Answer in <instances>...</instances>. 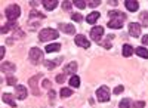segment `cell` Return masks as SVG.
Here are the masks:
<instances>
[{
    "label": "cell",
    "instance_id": "22",
    "mask_svg": "<svg viewBox=\"0 0 148 108\" xmlns=\"http://www.w3.org/2000/svg\"><path fill=\"white\" fill-rule=\"evenodd\" d=\"M135 52H136V55H138V56H141V58H144V59H147V58H148V51L145 49V47H138V49L135 51Z\"/></svg>",
    "mask_w": 148,
    "mask_h": 108
},
{
    "label": "cell",
    "instance_id": "33",
    "mask_svg": "<svg viewBox=\"0 0 148 108\" xmlns=\"http://www.w3.org/2000/svg\"><path fill=\"white\" fill-rule=\"evenodd\" d=\"M56 81H58V83H64V81H65V76H64V74L56 76Z\"/></svg>",
    "mask_w": 148,
    "mask_h": 108
},
{
    "label": "cell",
    "instance_id": "8",
    "mask_svg": "<svg viewBox=\"0 0 148 108\" xmlns=\"http://www.w3.org/2000/svg\"><path fill=\"white\" fill-rule=\"evenodd\" d=\"M15 96H16L18 99H25V98H27V89H25V86L16 85V86H15Z\"/></svg>",
    "mask_w": 148,
    "mask_h": 108
},
{
    "label": "cell",
    "instance_id": "15",
    "mask_svg": "<svg viewBox=\"0 0 148 108\" xmlns=\"http://www.w3.org/2000/svg\"><path fill=\"white\" fill-rule=\"evenodd\" d=\"M16 28V22L15 21H9L6 25L2 27V33H8V31H12V30H15Z\"/></svg>",
    "mask_w": 148,
    "mask_h": 108
},
{
    "label": "cell",
    "instance_id": "14",
    "mask_svg": "<svg viewBox=\"0 0 148 108\" xmlns=\"http://www.w3.org/2000/svg\"><path fill=\"white\" fill-rule=\"evenodd\" d=\"M2 71H3V73H14V71H15V65L12 62H3L2 64Z\"/></svg>",
    "mask_w": 148,
    "mask_h": 108
},
{
    "label": "cell",
    "instance_id": "39",
    "mask_svg": "<svg viewBox=\"0 0 148 108\" xmlns=\"http://www.w3.org/2000/svg\"><path fill=\"white\" fill-rule=\"evenodd\" d=\"M5 52H6V51H5V47L2 46V49H0V58H3V56H5Z\"/></svg>",
    "mask_w": 148,
    "mask_h": 108
},
{
    "label": "cell",
    "instance_id": "6",
    "mask_svg": "<svg viewBox=\"0 0 148 108\" xmlns=\"http://www.w3.org/2000/svg\"><path fill=\"white\" fill-rule=\"evenodd\" d=\"M40 77H42L40 74H37V76H34V77H31V79L28 80V83H30V87L33 89V93L36 95V96H39V95H40L39 87H37V80H39Z\"/></svg>",
    "mask_w": 148,
    "mask_h": 108
},
{
    "label": "cell",
    "instance_id": "10",
    "mask_svg": "<svg viewBox=\"0 0 148 108\" xmlns=\"http://www.w3.org/2000/svg\"><path fill=\"white\" fill-rule=\"evenodd\" d=\"M129 33L133 36V37H138V36L141 34V25L136 22H130L129 24Z\"/></svg>",
    "mask_w": 148,
    "mask_h": 108
},
{
    "label": "cell",
    "instance_id": "4",
    "mask_svg": "<svg viewBox=\"0 0 148 108\" xmlns=\"http://www.w3.org/2000/svg\"><path fill=\"white\" fill-rule=\"evenodd\" d=\"M43 58V52L39 49V47H33L30 51V59L33 61V64H39Z\"/></svg>",
    "mask_w": 148,
    "mask_h": 108
},
{
    "label": "cell",
    "instance_id": "26",
    "mask_svg": "<svg viewBox=\"0 0 148 108\" xmlns=\"http://www.w3.org/2000/svg\"><path fill=\"white\" fill-rule=\"evenodd\" d=\"M71 89H68V87H62L61 89V96L62 98H68V96H71Z\"/></svg>",
    "mask_w": 148,
    "mask_h": 108
},
{
    "label": "cell",
    "instance_id": "1",
    "mask_svg": "<svg viewBox=\"0 0 148 108\" xmlns=\"http://www.w3.org/2000/svg\"><path fill=\"white\" fill-rule=\"evenodd\" d=\"M58 36H59V33H58L56 30H53V28H45V30H42V31L39 33V39H40L42 42H47V40H55V39H58Z\"/></svg>",
    "mask_w": 148,
    "mask_h": 108
},
{
    "label": "cell",
    "instance_id": "27",
    "mask_svg": "<svg viewBox=\"0 0 148 108\" xmlns=\"http://www.w3.org/2000/svg\"><path fill=\"white\" fill-rule=\"evenodd\" d=\"M139 19L142 21V24L145 27H148V14H147V12H142V14L139 15Z\"/></svg>",
    "mask_w": 148,
    "mask_h": 108
},
{
    "label": "cell",
    "instance_id": "34",
    "mask_svg": "<svg viewBox=\"0 0 148 108\" xmlns=\"http://www.w3.org/2000/svg\"><path fill=\"white\" fill-rule=\"evenodd\" d=\"M133 107H135V108H144V107H145V102H144V101H138Z\"/></svg>",
    "mask_w": 148,
    "mask_h": 108
},
{
    "label": "cell",
    "instance_id": "13",
    "mask_svg": "<svg viewBox=\"0 0 148 108\" xmlns=\"http://www.w3.org/2000/svg\"><path fill=\"white\" fill-rule=\"evenodd\" d=\"M43 6H45V9H47V10H53V9L58 6V2H56V0H45Z\"/></svg>",
    "mask_w": 148,
    "mask_h": 108
},
{
    "label": "cell",
    "instance_id": "20",
    "mask_svg": "<svg viewBox=\"0 0 148 108\" xmlns=\"http://www.w3.org/2000/svg\"><path fill=\"white\" fill-rule=\"evenodd\" d=\"M132 53H133V47L130 44L123 46V56H132Z\"/></svg>",
    "mask_w": 148,
    "mask_h": 108
},
{
    "label": "cell",
    "instance_id": "12",
    "mask_svg": "<svg viewBox=\"0 0 148 108\" xmlns=\"http://www.w3.org/2000/svg\"><path fill=\"white\" fill-rule=\"evenodd\" d=\"M108 15H110V18H119L120 21H125L127 18L126 14H121V12H117V10H110Z\"/></svg>",
    "mask_w": 148,
    "mask_h": 108
},
{
    "label": "cell",
    "instance_id": "9",
    "mask_svg": "<svg viewBox=\"0 0 148 108\" xmlns=\"http://www.w3.org/2000/svg\"><path fill=\"white\" fill-rule=\"evenodd\" d=\"M74 42H76V44L84 47V49H88V47L90 46V43L86 40V37H84L83 34H77V36H76V39H74Z\"/></svg>",
    "mask_w": 148,
    "mask_h": 108
},
{
    "label": "cell",
    "instance_id": "11",
    "mask_svg": "<svg viewBox=\"0 0 148 108\" xmlns=\"http://www.w3.org/2000/svg\"><path fill=\"white\" fill-rule=\"evenodd\" d=\"M125 6H126V9H129L130 12H136L138 8H139V3L135 2V0H126V2H125Z\"/></svg>",
    "mask_w": 148,
    "mask_h": 108
},
{
    "label": "cell",
    "instance_id": "37",
    "mask_svg": "<svg viewBox=\"0 0 148 108\" xmlns=\"http://www.w3.org/2000/svg\"><path fill=\"white\" fill-rule=\"evenodd\" d=\"M99 3H101L99 0H93V2H89V6H90V8H95V6H98Z\"/></svg>",
    "mask_w": 148,
    "mask_h": 108
},
{
    "label": "cell",
    "instance_id": "25",
    "mask_svg": "<svg viewBox=\"0 0 148 108\" xmlns=\"http://www.w3.org/2000/svg\"><path fill=\"white\" fill-rule=\"evenodd\" d=\"M70 85H71L73 87H79V86H80V79H79L77 76H73V77L70 79Z\"/></svg>",
    "mask_w": 148,
    "mask_h": 108
},
{
    "label": "cell",
    "instance_id": "23",
    "mask_svg": "<svg viewBox=\"0 0 148 108\" xmlns=\"http://www.w3.org/2000/svg\"><path fill=\"white\" fill-rule=\"evenodd\" d=\"M119 107H120V108H132L133 105H132V101L126 98V99H121V101H120Z\"/></svg>",
    "mask_w": 148,
    "mask_h": 108
},
{
    "label": "cell",
    "instance_id": "17",
    "mask_svg": "<svg viewBox=\"0 0 148 108\" xmlns=\"http://www.w3.org/2000/svg\"><path fill=\"white\" fill-rule=\"evenodd\" d=\"M2 99H3V102L9 104L10 107H16V104H15V101H14V96H12V95H9V93H5L3 96H2Z\"/></svg>",
    "mask_w": 148,
    "mask_h": 108
},
{
    "label": "cell",
    "instance_id": "40",
    "mask_svg": "<svg viewBox=\"0 0 148 108\" xmlns=\"http://www.w3.org/2000/svg\"><path fill=\"white\" fill-rule=\"evenodd\" d=\"M43 86H45V87H49V86H51V83H49V81H45V80H43Z\"/></svg>",
    "mask_w": 148,
    "mask_h": 108
},
{
    "label": "cell",
    "instance_id": "36",
    "mask_svg": "<svg viewBox=\"0 0 148 108\" xmlns=\"http://www.w3.org/2000/svg\"><path fill=\"white\" fill-rule=\"evenodd\" d=\"M62 8H64V9H67V10H68V9H71V2H62Z\"/></svg>",
    "mask_w": 148,
    "mask_h": 108
},
{
    "label": "cell",
    "instance_id": "2",
    "mask_svg": "<svg viewBox=\"0 0 148 108\" xmlns=\"http://www.w3.org/2000/svg\"><path fill=\"white\" fill-rule=\"evenodd\" d=\"M19 15H21V8L16 6V5H12V6H9V8L6 9V16H8L9 21H15V19H18Z\"/></svg>",
    "mask_w": 148,
    "mask_h": 108
},
{
    "label": "cell",
    "instance_id": "3",
    "mask_svg": "<svg viewBox=\"0 0 148 108\" xmlns=\"http://www.w3.org/2000/svg\"><path fill=\"white\" fill-rule=\"evenodd\" d=\"M96 96L99 102H108L110 101V89L107 86H101L96 92Z\"/></svg>",
    "mask_w": 148,
    "mask_h": 108
},
{
    "label": "cell",
    "instance_id": "16",
    "mask_svg": "<svg viewBox=\"0 0 148 108\" xmlns=\"http://www.w3.org/2000/svg\"><path fill=\"white\" fill-rule=\"evenodd\" d=\"M64 71H65V73H70V74H74V73L77 71V64H76V62H70V64H67L65 68H64Z\"/></svg>",
    "mask_w": 148,
    "mask_h": 108
},
{
    "label": "cell",
    "instance_id": "30",
    "mask_svg": "<svg viewBox=\"0 0 148 108\" xmlns=\"http://www.w3.org/2000/svg\"><path fill=\"white\" fill-rule=\"evenodd\" d=\"M6 83H8V85H10V86H16V79L15 77H8L6 79Z\"/></svg>",
    "mask_w": 148,
    "mask_h": 108
},
{
    "label": "cell",
    "instance_id": "28",
    "mask_svg": "<svg viewBox=\"0 0 148 108\" xmlns=\"http://www.w3.org/2000/svg\"><path fill=\"white\" fill-rule=\"evenodd\" d=\"M30 18L33 19V18H40V19H45V15L43 14H39L37 10H31L30 12Z\"/></svg>",
    "mask_w": 148,
    "mask_h": 108
},
{
    "label": "cell",
    "instance_id": "21",
    "mask_svg": "<svg viewBox=\"0 0 148 108\" xmlns=\"http://www.w3.org/2000/svg\"><path fill=\"white\" fill-rule=\"evenodd\" d=\"M59 49H61V44H58V43H53V44L46 46V52H47V53H51V52H56V51H59Z\"/></svg>",
    "mask_w": 148,
    "mask_h": 108
},
{
    "label": "cell",
    "instance_id": "35",
    "mask_svg": "<svg viewBox=\"0 0 148 108\" xmlns=\"http://www.w3.org/2000/svg\"><path fill=\"white\" fill-rule=\"evenodd\" d=\"M123 89H125L123 86H117V87H114V93H116V95H119V93H121V92H123Z\"/></svg>",
    "mask_w": 148,
    "mask_h": 108
},
{
    "label": "cell",
    "instance_id": "29",
    "mask_svg": "<svg viewBox=\"0 0 148 108\" xmlns=\"http://www.w3.org/2000/svg\"><path fill=\"white\" fill-rule=\"evenodd\" d=\"M71 19L76 21V22H80V21H83V16H82V14H73L71 15Z\"/></svg>",
    "mask_w": 148,
    "mask_h": 108
},
{
    "label": "cell",
    "instance_id": "32",
    "mask_svg": "<svg viewBox=\"0 0 148 108\" xmlns=\"http://www.w3.org/2000/svg\"><path fill=\"white\" fill-rule=\"evenodd\" d=\"M113 37H114V34H110V36H108V40H107V42L104 43V44H105V47H107V49H110V47H111V43H110V40L113 39Z\"/></svg>",
    "mask_w": 148,
    "mask_h": 108
},
{
    "label": "cell",
    "instance_id": "38",
    "mask_svg": "<svg viewBox=\"0 0 148 108\" xmlns=\"http://www.w3.org/2000/svg\"><path fill=\"white\" fill-rule=\"evenodd\" d=\"M142 44H148V34L142 37Z\"/></svg>",
    "mask_w": 148,
    "mask_h": 108
},
{
    "label": "cell",
    "instance_id": "31",
    "mask_svg": "<svg viewBox=\"0 0 148 108\" xmlns=\"http://www.w3.org/2000/svg\"><path fill=\"white\" fill-rule=\"evenodd\" d=\"M74 5H76L79 9H83V8L86 6V3L83 2V0H76V2H74Z\"/></svg>",
    "mask_w": 148,
    "mask_h": 108
},
{
    "label": "cell",
    "instance_id": "18",
    "mask_svg": "<svg viewBox=\"0 0 148 108\" xmlns=\"http://www.w3.org/2000/svg\"><path fill=\"white\" fill-rule=\"evenodd\" d=\"M101 15H99V12H92V14H89L88 15V18H86V21H88L89 24H95L96 22V19L99 18Z\"/></svg>",
    "mask_w": 148,
    "mask_h": 108
},
{
    "label": "cell",
    "instance_id": "7",
    "mask_svg": "<svg viewBox=\"0 0 148 108\" xmlns=\"http://www.w3.org/2000/svg\"><path fill=\"white\" fill-rule=\"evenodd\" d=\"M59 30L62 31V33H65V34H68V36H71V34H74L76 33V28H74L71 24H64V22H59Z\"/></svg>",
    "mask_w": 148,
    "mask_h": 108
},
{
    "label": "cell",
    "instance_id": "5",
    "mask_svg": "<svg viewBox=\"0 0 148 108\" xmlns=\"http://www.w3.org/2000/svg\"><path fill=\"white\" fill-rule=\"evenodd\" d=\"M102 36H104V27H93L90 30V37L95 42H99Z\"/></svg>",
    "mask_w": 148,
    "mask_h": 108
},
{
    "label": "cell",
    "instance_id": "19",
    "mask_svg": "<svg viewBox=\"0 0 148 108\" xmlns=\"http://www.w3.org/2000/svg\"><path fill=\"white\" fill-rule=\"evenodd\" d=\"M61 61H62V58H58V59H55V61H45L43 64H45V67H47V68H55Z\"/></svg>",
    "mask_w": 148,
    "mask_h": 108
},
{
    "label": "cell",
    "instance_id": "24",
    "mask_svg": "<svg viewBox=\"0 0 148 108\" xmlns=\"http://www.w3.org/2000/svg\"><path fill=\"white\" fill-rule=\"evenodd\" d=\"M108 27H110V28H117V30H119V28L123 27V22H121V21H114V19H113V21L108 22Z\"/></svg>",
    "mask_w": 148,
    "mask_h": 108
}]
</instances>
